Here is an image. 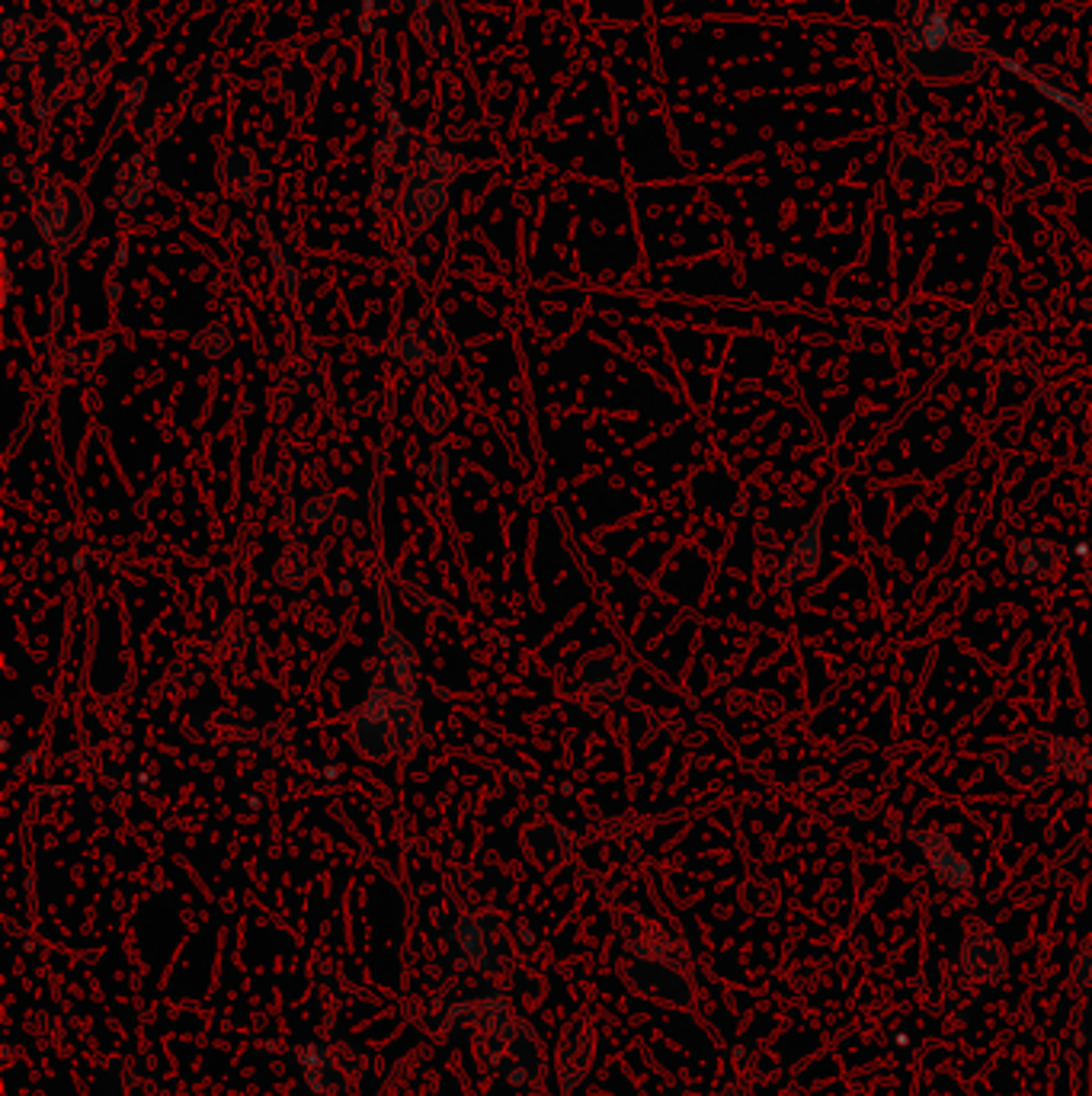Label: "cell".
<instances>
[{
	"label": "cell",
	"mask_w": 1092,
	"mask_h": 1096,
	"mask_svg": "<svg viewBox=\"0 0 1092 1096\" xmlns=\"http://www.w3.org/2000/svg\"><path fill=\"white\" fill-rule=\"evenodd\" d=\"M817 555H821V548H817V526H814L808 536H804L801 542H798L795 551H791V558H789V574H791V581H804V577H808L811 570H814Z\"/></svg>",
	"instance_id": "obj_1"
}]
</instances>
